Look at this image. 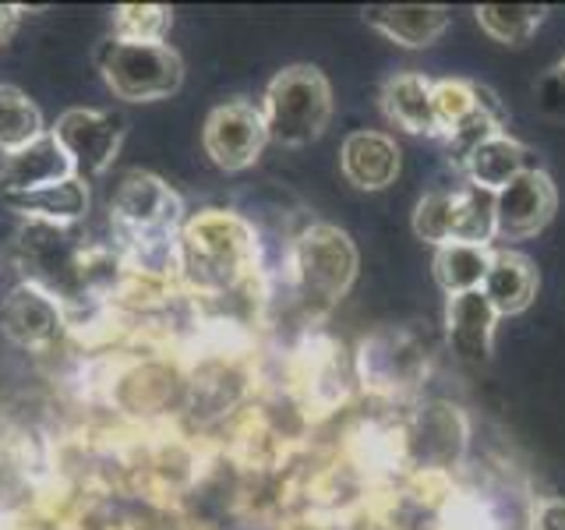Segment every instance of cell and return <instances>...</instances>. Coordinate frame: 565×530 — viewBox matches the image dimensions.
<instances>
[{"label": "cell", "instance_id": "1", "mask_svg": "<svg viewBox=\"0 0 565 530\" xmlns=\"http://www.w3.org/2000/svg\"><path fill=\"white\" fill-rule=\"evenodd\" d=\"M258 255L255 230L230 209L191 212L177 237V283L188 297H226Z\"/></svg>", "mask_w": 565, "mask_h": 530}, {"label": "cell", "instance_id": "10", "mask_svg": "<svg viewBox=\"0 0 565 530\" xmlns=\"http://www.w3.org/2000/svg\"><path fill=\"white\" fill-rule=\"evenodd\" d=\"M4 202L18 220L50 223V226H82L93 209V194L82 177H67L61 184H50L29 194H4Z\"/></svg>", "mask_w": 565, "mask_h": 530}, {"label": "cell", "instance_id": "25", "mask_svg": "<svg viewBox=\"0 0 565 530\" xmlns=\"http://www.w3.org/2000/svg\"><path fill=\"white\" fill-rule=\"evenodd\" d=\"M18 22H22V8L0 4V46H4V43L11 40V35H14Z\"/></svg>", "mask_w": 565, "mask_h": 530}, {"label": "cell", "instance_id": "17", "mask_svg": "<svg viewBox=\"0 0 565 530\" xmlns=\"http://www.w3.org/2000/svg\"><path fill=\"white\" fill-rule=\"evenodd\" d=\"M50 128L43 120L40 103H35L25 88L0 82V156H11L18 149L32 146Z\"/></svg>", "mask_w": 565, "mask_h": 530}, {"label": "cell", "instance_id": "2", "mask_svg": "<svg viewBox=\"0 0 565 530\" xmlns=\"http://www.w3.org/2000/svg\"><path fill=\"white\" fill-rule=\"evenodd\" d=\"M258 110L273 141L300 149L326 131V124L332 117V88L318 67L294 64L282 67L269 82Z\"/></svg>", "mask_w": 565, "mask_h": 530}, {"label": "cell", "instance_id": "21", "mask_svg": "<svg viewBox=\"0 0 565 530\" xmlns=\"http://www.w3.org/2000/svg\"><path fill=\"white\" fill-rule=\"evenodd\" d=\"M494 237V194L484 188H463L456 191V220H452V241L481 244Z\"/></svg>", "mask_w": 565, "mask_h": 530}, {"label": "cell", "instance_id": "23", "mask_svg": "<svg viewBox=\"0 0 565 530\" xmlns=\"http://www.w3.org/2000/svg\"><path fill=\"white\" fill-rule=\"evenodd\" d=\"M452 220H456V191H431L424 194L414 212V230L420 241L449 244L452 241Z\"/></svg>", "mask_w": 565, "mask_h": 530}, {"label": "cell", "instance_id": "22", "mask_svg": "<svg viewBox=\"0 0 565 530\" xmlns=\"http://www.w3.org/2000/svg\"><path fill=\"white\" fill-rule=\"evenodd\" d=\"M431 106H435V120H438V131H456L463 128L470 117H477L484 110V99H481V88H473L467 82H435L431 85Z\"/></svg>", "mask_w": 565, "mask_h": 530}, {"label": "cell", "instance_id": "15", "mask_svg": "<svg viewBox=\"0 0 565 530\" xmlns=\"http://www.w3.org/2000/svg\"><path fill=\"white\" fill-rule=\"evenodd\" d=\"M467 170H470V181L473 188H484V191H502L512 177H520L526 167V149L520 146L516 138H509L502 131L488 135L481 146H473L467 156Z\"/></svg>", "mask_w": 565, "mask_h": 530}, {"label": "cell", "instance_id": "26", "mask_svg": "<svg viewBox=\"0 0 565 530\" xmlns=\"http://www.w3.org/2000/svg\"><path fill=\"white\" fill-rule=\"evenodd\" d=\"M558 82H562V88H565V57H562V64H558Z\"/></svg>", "mask_w": 565, "mask_h": 530}, {"label": "cell", "instance_id": "7", "mask_svg": "<svg viewBox=\"0 0 565 530\" xmlns=\"http://www.w3.org/2000/svg\"><path fill=\"white\" fill-rule=\"evenodd\" d=\"M269 131H265L262 110L244 99L220 103L216 110L205 117L202 128V149L205 156L226 173L247 170L262 156Z\"/></svg>", "mask_w": 565, "mask_h": 530}, {"label": "cell", "instance_id": "19", "mask_svg": "<svg viewBox=\"0 0 565 530\" xmlns=\"http://www.w3.org/2000/svg\"><path fill=\"white\" fill-rule=\"evenodd\" d=\"M544 14L547 8H537V4H484V8H477V22H481V29L491 40L520 46L537 32Z\"/></svg>", "mask_w": 565, "mask_h": 530}, {"label": "cell", "instance_id": "6", "mask_svg": "<svg viewBox=\"0 0 565 530\" xmlns=\"http://www.w3.org/2000/svg\"><path fill=\"white\" fill-rule=\"evenodd\" d=\"M50 135L61 141L71 167H75V177H82L85 184H93L114 167L128 128H124V117L114 110L71 106V110H64L50 124Z\"/></svg>", "mask_w": 565, "mask_h": 530}, {"label": "cell", "instance_id": "24", "mask_svg": "<svg viewBox=\"0 0 565 530\" xmlns=\"http://www.w3.org/2000/svg\"><path fill=\"white\" fill-rule=\"evenodd\" d=\"M537 530H565V502H544L537 517Z\"/></svg>", "mask_w": 565, "mask_h": 530}, {"label": "cell", "instance_id": "12", "mask_svg": "<svg viewBox=\"0 0 565 530\" xmlns=\"http://www.w3.org/2000/svg\"><path fill=\"white\" fill-rule=\"evenodd\" d=\"M446 322H449V343L459 358L463 361H484L488 358L499 311L491 308L484 290L452 294L449 308H446Z\"/></svg>", "mask_w": 565, "mask_h": 530}, {"label": "cell", "instance_id": "9", "mask_svg": "<svg viewBox=\"0 0 565 530\" xmlns=\"http://www.w3.org/2000/svg\"><path fill=\"white\" fill-rule=\"evenodd\" d=\"M67 177H75L67 152L50 131L35 138L32 146L18 149L11 156H0V199L4 194H29L50 184H61Z\"/></svg>", "mask_w": 565, "mask_h": 530}, {"label": "cell", "instance_id": "8", "mask_svg": "<svg viewBox=\"0 0 565 530\" xmlns=\"http://www.w3.org/2000/svg\"><path fill=\"white\" fill-rule=\"evenodd\" d=\"M555 184L544 170H523L520 177L494 191V234L505 241L534 237L555 216Z\"/></svg>", "mask_w": 565, "mask_h": 530}, {"label": "cell", "instance_id": "16", "mask_svg": "<svg viewBox=\"0 0 565 530\" xmlns=\"http://www.w3.org/2000/svg\"><path fill=\"white\" fill-rule=\"evenodd\" d=\"M382 106L385 114L393 117L399 128L406 131H438V120H435V106H431V82L420 78V75H396L385 82V93H382Z\"/></svg>", "mask_w": 565, "mask_h": 530}, {"label": "cell", "instance_id": "4", "mask_svg": "<svg viewBox=\"0 0 565 530\" xmlns=\"http://www.w3.org/2000/svg\"><path fill=\"white\" fill-rule=\"evenodd\" d=\"M67 308L50 290L35 287L29 279H18L0 297V336L32 358H50L67 343Z\"/></svg>", "mask_w": 565, "mask_h": 530}, {"label": "cell", "instance_id": "3", "mask_svg": "<svg viewBox=\"0 0 565 530\" xmlns=\"http://www.w3.org/2000/svg\"><path fill=\"white\" fill-rule=\"evenodd\" d=\"M96 71L124 103H159L184 85V61L170 43H124L106 35L96 46Z\"/></svg>", "mask_w": 565, "mask_h": 530}, {"label": "cell", "instance_id": "11", "mask_svg": "<svg viewBox=\"0 0 565 530\" xmlns=\"http://www.w3.org/2000/svg\"><path fill=\"white\" fill-rule=\"evenodd\" d=\"M343 177L361 191H382L399 173V149L382 131H353L343 141Z\"/></svg>", "mask_w": 565, "mask_h": 530}, {"label": "cell", "instance_id": "13", "mask_svg": "<svg viewBox=\"0 0 565 530\" xmlns=\"http://www.w3.org/2000/svg\"><path fill=\"white\" fill-rule=\"evenodd\" d=\"M364 22L379 29L399 46H431L449 25L446 8H424V4H399V8H367Z\"/></svg>", "mask_w": 565, "mask_h": 530}, {"label": "cell", "instance_id": "20", "mask_svg": "<svg viewBox=\"0 0 565 530\" xmlns=\"http://www.w3.org/2000/svg\"><path fill=\"white\" fill-rule=\"evenodd\" d=\"M173 11L163 4H124L110 18V35L124 43H167Z\"/></svg>", "mask_w": 565, "mask_h": 530}, {"label": "cell", "instance_id": "18", "mask_svg": "<svg viewBox=\"0 0 565 530\" xmlns=\"http://www.w3.org/2000/svg\"><path fill=\"white\" fill-rule=\"evenodd\" d=\"M491 252L481 244H463V241H449L438 247L435 258V276L446 294H467V290H481L484 276L491 269Z\"/></svg>", "mask_w": 565, "mask_h": 530}, {"label": "cell", "instance_id": "14", "mask_svg": "<svg viewBox=\"0 0 565 530\" xmlns=\"http://www.w3.org/2000/svg\"><path fill=\"white\" fill-rule=\"evenodd\" d=\"M481 290L499 315H516L537 294V269L530 265V258L516 252H499L491 258V269Z\"/></svg>", "mask_w": 565, "mask_h": 530}, {"label": "cell", "instance_id": "5", "mask_svg": "<svg viewBox=\"0 0 565 530\" xmlns=\"http://www.w3.org/2000/svg\"><path fill=\"white\" fill-rule=\"evenodd\" d=\"M353 269H358V252L343 230L329 223L308 226L294 244V276L311 305H332L335 297H343Z\"/></svg>", "mask_w": 565, "mask_h": 530}]
</instances>
